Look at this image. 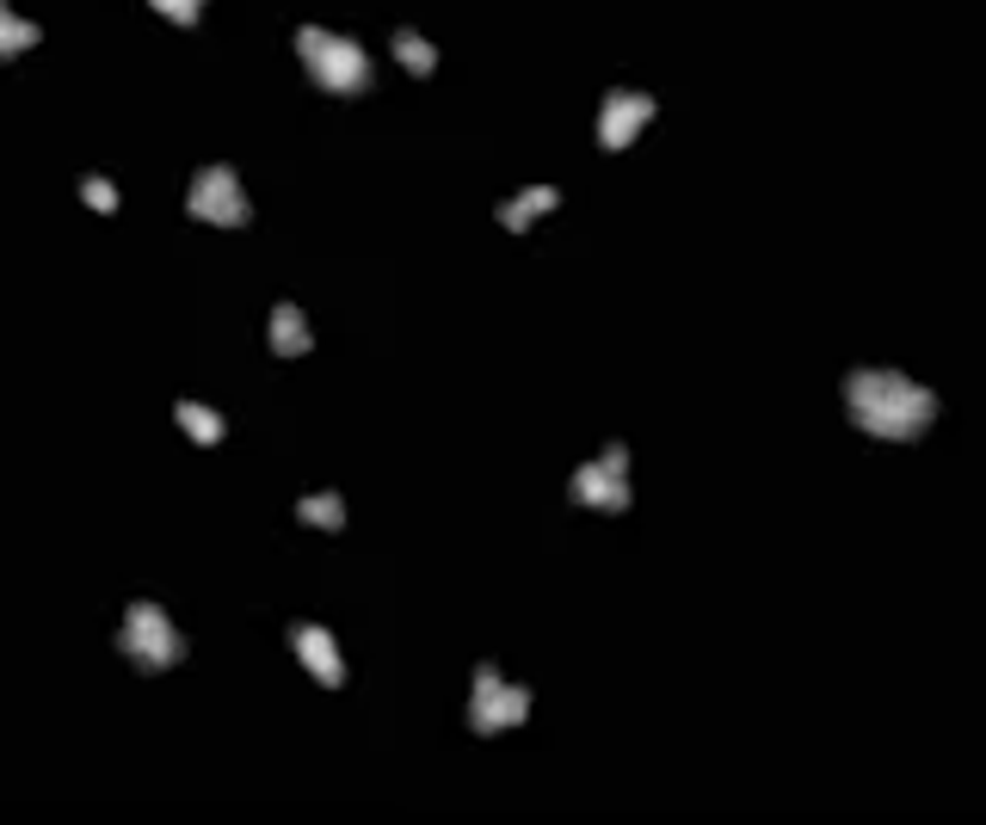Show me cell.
I'll return each instance as SVG.
<instances>
[{
  "label": "cell",
  "instance_id": "7c38bea8",
  "mask_svg": "<svg viewBox=\"0 0 986 825\" xmlns=\"http://www.w3.org/2000/svg\"><path fill=\"white\" fill-rule=\"evenodd\" d=\"M179 420H186V432L198 437V444H217L222 437V420L210 413V406H179Z\"/></svg>",
  "mask_w": 986,
  "mask_h": 825
},
{
  "label": "cell",
  "instance_id": "4fadbf2b",
  "mask_svg": "<svg viewBox=\"0 0 986 825\" xmlns=\"http://www.w3.org/2000/svg\"><path fill=\"white\" fill-rule=\"evenodd\" d=\"M32 37H37L32 25H19V19H7V13H0V49H7V56H13V49H25Z\"/></svg>",
  "mask_w": 986,
  "mask_h": 825
},
{
  "label": "cell",
  "instance_id": "9c48e42d",
  "mask_svg": "<svg viewBox=\"0 0 986 825\" xmlns=\"http://www.w3.org/2000/svg\"><path fill=\"white\" fill-rule=\"evenodd\" d=\"M543 210H555V191H549V186H531V191H518V198L506 203L500 222H506V228H524V222L543 216Z\"/></svg>",
  "mask_w": 986,
  "mask_h": 825
},
{
  "label": "cell",
  "instance_id": "ba28073f",
  "mask_svg": "<svg viewBox=\"0 0 986 825\" xmlns=\"http://www.w3.org/2000/svg\"><path fill=\"white\" fill-rule=\"evenodd\" d=\"M272 345H278L284 358H297V352H309V321H302L290 302H284L278 314H272Z\"/></svg>",
  "mask_w": 986,
  "mask_h": 825
},
{
  "label": "cell",
  "instance_id": "9a60e30c",
  "mask_svg": "<svg viewBox=\"0 0 986 825\" xmlns=\"http://www.w3.org/2000/svg\"><path fill=\"white\" fill-rule=\"evenodd\" d=\"M87 198H93L99 210H111V203H118V198H111V186H99V179H93V186H87Z\"/></svg>",
  "mask_w": 986,
  "mask_h": 825
},
{
  "label": "cell",
  "instance_id": "8992f818",
  "mask_svg": "<svg viewBox=\"0 0 986 825\" xmlns=\"http://www.w3.org/2000/svg\"><path fill=\"white\" fill-rule=\"evenodd\" d=\"M524 715V696L518 690H506L494 671H481V696H475V727H512V721Z\"/></svg>",
  "mask_w": 986,
  "mask_h": 825
},
{
  "label": "cell",
  "instance_id": "5bb4252c",
  "mask_svg": "<svg viewBox=\"0 0 986 825\" xmlns=\"http://www.w3.org/2000/svg\"><path fill=\"white\" fill-rule=\"evenodd\" d=\"M160 13L167 19H179V25H191V19H198V7H204V0H155Z\"/></svg>",
  "mask_w": 986,
  "mask_h": 825
},
{
  "label": "cell",
  "instance_id": "6da1fadb",
  "mask_svg": "<svg viewBox=\"0 0 986 825\" xmlns=\"http://www.w3.org/2000/svg\"><path fill=\"white\" fill-rule=\"evenodd\" d=\"M845 401H851V420L876 437H919L938 420V394H924L919 382H907L894 370H857Z\"/></svg>",
  "mask_w": 986,
  "mask_h": 825
},
{
  "label": "cell",
  "instance_id": "3957f363",
  "mask_svg": "<svg viewBox=\"0 0 986 825\" xmlns=\"http://www.w3.org/2000/svg\"><path fill=\"white\" fill-rule=\"evenodd\" d=\"M629 450H605V462L579 468L574 475V499H586V505H605V512H623L629 505Z\"/></svg>",
  "mask_w": 986,
  "mask_h": 825
},
{
  "label": "cell",
  "instance_id": "30bf717a",
  "mask_svg": "<svg viewBox=\"0 0 986 825\" xmlns=\"http://www.w3.org/2000/svg\"><path fill=\"white\" fill-rule=\"evenodd\" d=\"M395 56H401V68H413V75H432V63H439L420 32H395Z\"/></svg>",
  "mask_w": 986,
  "mask_h": 825
},
{
  "label": "cell",
  "instance_id": "277c9868",
  "mask_svg": "<svg viewBox=\"0 0 986 825\" xmlns=\"http://www.w3.org/2000/svg\"><path fill=\"white\" fill-rule=\"evenodd\" d=\"M191 210H198L204 222H247V198H241L235 172H229V167L198 172V186H191Z\"/></svg>",
  "mask_w": 986,
  "mask_h": 825
},
{
  "label": "cell",
  "instance_id": "5b68a950",
  "mask_svg": "<svg viewBox=\"0 0 986 825\" xmlns=\"http://www.w3.org/2000/svg\"><path fill=\"white\" fill-rule=\"evenodd\" d=\"M654 118V99H642V93H611L605 99V118H598V142L605 148H629L635 142V130Z\"/></svg>",
  "mask_w": 986,
  "mask_h": 825
},
{
  "label": "cell",
  "instance_id": "8fae6325",
  "mask_svg": "<svg viewBox=\"0 0 986 825\" xmlns=\"http://www.w3.org/2000/svg\"><path fill=\"white\" fill-rule=\"evenodd\" d=\"M297 512H302V524H321V529H340V524H345V505H340V499H333V493H314V499H302Z\"/></svg>",
  "mask_w": 986,
  "mask_h": 825
},
{
  "label": "cell",
  "instance_id": "7a4b0ae2",
  "mask_svg": "<svg viewBox=\"0 0 986 825\" xmlns=\"http://www.w3.org/2000/svg\"><path fill=\"white\" fill-rule=\"evenodd\" d=\"M297 49H302V63H309V75L321 80L328 93H358L364 80H370V56H364L352 37H333V32H321V25H302Z\"/></svg>",
  "mask_w": 986,
  "mask_h": 825
},
{
  "label": "cell",
  "instance_id": "52a82bcc",
  "mask_svg": "<svg viewBox=\"0 0 986 825\" xmlns=\"http://www.w3.org/2000/svg\"><path fill=\"white\" fill-rule=\"evenodd\" d=\"M297 654L309 659V666L321 671L328 684H340V654H333V640L321 635V628H297Z\"/></svg>",
  "mask_w": 986,
  "mask_h": 825
}]
</instances>
